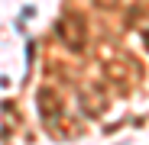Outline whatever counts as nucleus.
Here are the masks:
<instances>
[{"mask_svg":"<svg viewBox=\"0 0 149 145\" xmlns=\"http://www.w3.org/2000/svg\"><path fill=\"white\" fill-rule=\"evenodd\" d=\"M78 23H81V19H71L68 26H58V36L65 32V39H68V45H71V48H81V36H78Z\"/></svg>","mask_w":149,"mask_h":145,"instance_id":"nucleus-1","label":"nucleus"}]
</instances>
